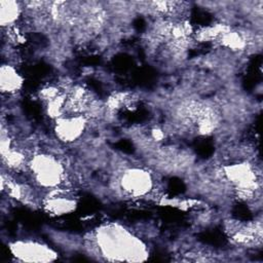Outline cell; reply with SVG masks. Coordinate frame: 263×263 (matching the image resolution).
Returning a JSON list of instances; mask_svg holds the SVG:
<instances>
[{
  "label": "cell",
  "instance_id": "1",
  "mask_svg": "<svg viewBox=\"0 0 263 263\" xmlns=\"http://www.w3.org/2000/svg\"><path fill=\"white\" fill-rule=\"evenodd\" d=\"M95 250L110 261H144L148 256L145 243L117 224H108L98 229Z\"/></svg>",
  "mask_w": 263,
  "mask_h": 263
},
{
  "label": "cell",
  "instance_id": "2",
  "mask_svg": "<svg viewBox=\"0 0 263 263\" xmlns=\"http://www.w3.org/2000/svg\"><path fill=\"white\" fill-rule=\"evenodd\" d=\"M28 167L37 185L46 189H55L66 182L64 164L51 154H35L29 159Z\"/></svg>",
  "mask_w": 263,
  "mask_h": 263
},
{
  "label": "cell",
  "instance_id": "3",
  "mask_svg": "<svg viewBox=\"0 0 263 263\" xmlns=\"http://www.w3.org/2000/svg\"><path fill=\"white\" fill-rule=\"evenodd\" d=\"M115 187L119 192L133 197L148 195L153 189L151 174L140 167H123L115 177Z\"/></svg>",
  "mask_w": 263,
  "mask_h": 263
},
{
  "label": "cell",
  "instance_id": "4",
  "mask_svg": "<svg viewBox=\"0 0 263 263\" xmlns=\"http://www.w3.org/2000/svg\"><path fill=\"white\" fill-rule=\"evenodd\" d=\"M12 255L25 262H48L57 258V253L46 245L34 240H17L10 243Z\"/></svg>",
  "mask_w": 263,
  "mask_h": 263
},
{
  "label": "cell",
  "instance_id": "5",
  "mask_svg": "<svg viewBox=\"0 0 263 263\" xmlns=\"http://www.w3.org/2000/svg\"><path fill=\"white\" fill-rule=\"evenodd\" d=\"M87 125L84 115H67L55 119L54 132L57 137L66 143H72L82 137Z\"/></svg>",
  "mask_w": 263,
  "mask_h": 263
},
{
  "label": "cell",
  "instance_id": "6",
  "mask_svg": "<svg viewBox=\"0 0 263 263\" xmlns=\"http://www.w3.org/2000/svg\"><path fill=\"white\" fill-rule=\"evenodd\" d=\"M76 200L69 194V190L55 188L52 189L44 198V208L53 215H64L75 210Z\"/></svg>",
  "mask_w": 263,
  "mask_h": 263
},
{
  "label": "cell",
  "instance_id": "7",
  "mask_svg": "<svg viewBox=\"0 0 263 263\" xmlns=\"http://www.w3.org/2000/svg\"><path fill=\"white\" fill-rule=\"evenodd\" d=\"M0 73V86L3 93L12 95L21 89L24 79L13 66L2 65Z\"/></svg>",
  "mask_w": 263,
  "mask_h": 263
},
{
  "label": "cell",
  "instance_id": "8",
  "mask_svg": "<svg viewBox=\"0 0 263 263\" xmlns=\"http://www.w3.org/2000/svg\"><path fill=\"white\" fill-rule=\"evenodd\" d=\"M23 4L15 1H0V23L3 29L15 26L16 21L22 14Z\"/></svg>",
  "mask_w": 263,
  "mask_h": 263
}]
</instances>
